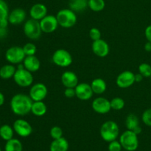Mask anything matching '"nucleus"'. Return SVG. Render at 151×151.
Returning <instances> with one entry per match:
<instances>
[{
	"mask_svg": "<svg viewBox=\"0 0 151 151\" xmlns=\"http://www.w3.org/2000/svg\"><path fill=\"white\" fill-rule=\"evenodd\" d=\"M33 101L29 95L24 93H17L10 100V109L16 115L23 116L31 112V107Z\"/></svg>",
	"mask_w": 151,
	"mask_h": 151,
	"instance_id": "nucleus-1",
	"label": "nucleus"
},
{
	"mask_svg": "<svg viewBox=\"0 0 151 151\" xmlns=\"http://www.w3.org/2000/svg\"><path fill=\"white\" fill-rule=\"evenodd\" d=\"M101 138L106 142L116 140L119 135V128L117 123L114 121H106L101 125L100 130Z\"/></svg>",
	"mask_w": 151,
	"mask_h": 151,
	"instance_id": "nucleus-2",
	"label": "nucleus"
},
{
	"mask_svg": "<svg viewBox=\"0 0 151 151\" xmlns=\"http://www.w3.org/2000/svg\"><path fill=\"white\" fill-rule=\"evenodd\" d=\"M59 26L63 28H71L75 26L77 23L76 13L69 8L60 10L56 14Z\"/></svg>",
	"mask_w": 151,
	"mask_h": 151,
	"instance_id": "nucleus-3",
	"label": "nucleus"
},
{
	"mask_svg": "<svg viewBox=\"0 0 151 151\" xmlns=\"http://www.w3.org/2000/svg\"><path fill=\"white\" fill-rule=\"evenodd\" d=\"M119 142L124 150L135 151L139 147L138 135L132 130H127L119 136Z\"/></svg>",
	"mask_w": 151,
	"mask_h": 151,
	"instance_id": "nucleus-4",
	"label": "nucleus"
},
{
	"mask_svg": "<svg viewBox=\"0 0 151 151\" xmlns=\"http://www.w3.org/2000/svg\"><path fill=\"white\" fill-rule=\"evenodd\" d=\"M24 33L31 40H37L41 37L42 30L39 21L35 19H28L24 24Z\"/></svg>",
	"mask_w": 151,
	"mask_h": 151,
	"instance_id": "nucleus-5",
	"label": "nucleus"
},
{
	"mask_svg": "<svg viewBox=\"0 0 151 151\" xmlns=\"http://www.w3.org/2000/svg\"><path fill=\"white\" fill-rule=\"evenodd\" d=\"M53 63L60 68H67L70 66L73 62V59L68 50L65 49H58L52 56Z\"/></svg>",
	"mask_w": 151,
	"mask_h": 151,
	"instance_id": "nucleus-6",
	"label": "nucleus"
},
{
	"mask_svg": "<svg viewBox=\"0 0 151 151\" xmlns=\"http://www.w3.org/2000/svg\"><path fill=\"white\" fill-rule=\"evenodd\" d=\"M5 59L7 62L12 65H19L23 63L26 55L24 52L23 48L19 46H13L6 50Z\"/></svg>",
	"mask_w": 151,
	"mask_h": 151,
	"instance_id": "nucleus-7",
	"label": "nucleus"
},
{
	"mask_svg": "<svg viewBox=\"0 0 151 151\" xmlns=\"http://www.w3.org/2000/svg\"><path fill=\"white\" fill-rule=\"evenodd\" d=\"M32 73L29 72L25 68L17 69L13 76V80L18 86L21 87H28L33 83V76Z\"/></svg>",
	"mask_w": 151,
	"mask_h": 151,
	"instance_id": "nucleus-8",
	"label": "nucleus"
},
{
	"mask_svg": "<svg viewBox=\"0 0 151 151\" xmlns=\"http://www.w3.org/2000/svg\"><path fill=\"white\" fill-rule=\"evenodd\" d=\"M14 132L21 137L26 138L30 136L32 133V127L27 120L18 118L13 124Z\"/></svg>",
	"mask_w": 151,
	"mask_h": 151,
	"instance_id": "nucleus-9",
	"label": "nucleus"
},
{
	"mask_svg": "<svg viewBox=\"0 0 151 151\" xmlns=\"http://www.w3.org/2000/svg\"><path fill=\"white\" fill-rule=\"evenodd\" d=\"M48 94V89L43 83H35L29 89V96L33 102L44 101Z\"/></svg>",
	"mask_w": 151,
	"mask_h": 151,
	"instance_id": "nucleus-10",
	"label": "nucleus"
},
{
	"mask_svg": "<svg viewBox=\"0 0 151 151\" xmlns=\"http://www.w3.org/2000/svg\"><path fill=\"white\" fill-rule=\"evenodd\" d=\"M135 74L130 70H125L117 76L116 84L119 88L126 89L135 83Z\"/></svg>",
	"mask_w": 151,
	"mask_h": 151,
	"instance_id": "nucleus-11",
	"label": "nucleus"
},
{
	"mask_svg": "<svg viewBox=\"0 0 151 151\" xmlns=\"http://www.w3.org/2000/svg\"><path fill=\"white\" fill-rule=\"evenodd\" d=\"M40 25L41 30L45 33H52L55 32L59 26L57 18L53 15H47L40 21Z\"/></svg>",
	"mask_w": 151,
	"mask_h": 151,
	"instance_id": "nucleus-12",
	"label": "nucleus"
},
{
	"mask_svg": "<svg viewBox=\"0 0 151 151\" xmlns=\"http://www.w3.org/2000/svg\"><path fill=\"white\" fill-rule=\"evenodd\" d=\"M93 110L99 114H106L111 110L110 101L104 97H97L91 103Z\"/></svg>",
	"mask_w": 151,
	"mask_h": 151,
	"instance_id": "nucleus-13",
	"label": "nucleus"
},
{
	"mask_svg": "<svg viewBox=\"0 0 151 151\" xmlns=\"http://www.w3.org/2000/svg\"><path fill=\"white\" fill-rule=\"evenodd\" d=\"M75 89L76 97L81 101L89 100L94 94L91 84H88V83H79Z\"/></svg>",
	"mask_w": 151,
	"mask_h": 151,
	"instance_id": "nucleus-14",
	"label": "nucleus"
},
{
	"mask_svg": "<svg viewBox=\"0 0 151 151\" xmlns=\"http://www.w3.org/2000/svg\"><path fill=\"white\" fill-rule=\"evenodd\" d=\"M91 50L97 56L104 58L109 55L110 47L109 44L105 40L100 38L97 41H93L91 44Z\"/></svg>",
	"mask_w": 151,
	"mask_h": 151,
	"instance_id": "nucleus-15",
	"label": "nucleus"
},
{
	"mask_svg": "<svg viewBox=\"0 0 151 151\" xmlns=\"http://www.w3.org/2000/svg\"><path fill=\"white\" fill-rule=\"evenodd\" d=\"M61 82L66 88H75L79 84L78 77L75 73L70 70L63 72L61 75Z\"/></svg>",
	"mask_w": 151,
	"mask_h": 151,
	"instance_id": "nucleus-16",
	"label": "nucleus"
},
{
	"mask_svg": "<svg viewBox=\"0 0 151 151\" xmlns=\"http://www.w3.org/2000/svg\"><path fill=\"white\" fill-rule=\"evenodd\" d=\"M26 17L27 13L24 9L15 8L9 13L8 22L13 25H19L24 22Z\"/></svg>",
	"mask_w": 151,
	"mask_h": 151,
	"instance_id": "nucleus-17",
	"label": "nucleus"
},
{
	"mask_svg": "<svg viewBox=\"0 0 151 151\" xmlns=\"http://www.w3.org/2000/svg\"><path fill=\"white\" fill-rule=\"evenodd\" d=\"M47 15V7L45 4L37 3L33 4L29 10V16L31 19L41 21Z\"/></svg>",
	"mask_w": 151,
	"mask_h": 151,
	"instance_id": "nucleus-18",
	"label": "nucleus"
},
{
	"mask_svg": "<svg viewBox=\"0 0 151 151\" xmlns=\"http://www.w3.org/2000/svg\"><path fill=\"white\" fill-rule=\"evenodd\" d=\"M23 65L25 69L29 72H37L41 68V61L37 56H35V55L26 56L23 62Z\"/></svg>",
	"mask_w": 151,
	"mask_h": 151,
	"instance_id": "nucleus-19",
	"label": "nucleus"
},
{
	"mask_svg": "<svg viewBox=\"0 0 151 151\" xmlns=\"http://www.w3.org/2000/svg\"><path fill=\"white\" fill-rule=\"evenodd\" d=\"M69 144L67 139L62 137L58 139H54L50 146V151H68Z\"/></svg>",
	"mask_w": 151,
	"mask_h": 151,
	"instance_id": "nucleus-20",
	"label": "nucleus"
},
{
	"mask_svg": "<svg viewBox=\"0 0 151 151\" xmlns=\"http://www.w3.org/2000/svg\"><path fill=\"white\" fill-rule=\"evenodd\" d=\"M90 84H91L93 93L97 95L103 94L107 89V84H106V81L101 78H94Z\"/></svg>",
	"mask_w": 151,
	"mask_h": 151,
	"instance_id": "nucleus-21",
	"label": "nucleus"
},
{
	"mask_svg": "<svg viewBox=\"0 0 151 151\" xmlns=\"http://www.w3.org/2000/svg\"><path fill=\"white\" fill-rule=\"evenodd\" d=\"M47 107L43 101L33 102L31 107V113L35 116L41 117L47 113Z\"/></svg>",
	"mask_w": 151,
	"mask_h": 151,
	"instance_id": "nucleus-22",
	"label": "nucleus"
},
{
	"mask_svg": "<svg viewBox=\"0 0 151 151\" xmlns=\"http://www.w3.org/2000/svg\"><path fill=\"white\" fill-rule=\"evenodd\" d=\"M16 71V67L12 64L3 65L0 68V78L2 79H10V78H13Z\"/></svg>",
	"mask_w": 151,
	"mask_h": 151,
	"instance_id": "nucleus-23",
	"label": "nucleus"
},
{
	"mask_svg": "<svg viewBox=\"0 0 151 151\" xmlns=\"http://www.w3.org/2000/svg\"><path fill=\"white\" fill-rule=\"evenodd\" d=\"M69 6L75 13L83 12L88 7V0H69Z\"/></svg>",
	"mask_w": 151,
	"mask_h": 151,
	"instance_id": "nucleus-24",
	"label": "nucleus"
},
{
	"mask_svg": "<svg viewBox=\"0 0 151 151\" xmlns=\"http://www.w3.org/2000/svg\"><path fill=\"white\" fill-rule=\"evenodd\" d=\"M23 145L20 140L18 139H12L6 142L4 146V151H22Z\"/></svg>",
	"mask_w": 151,
	"mask_h": 151,
	"instance_id": "nucleus-25",
	"label": "nucleus"
},
{
	"mask_svg": "<svg viewBox=\"0 0 151 151\" xmlns=\"http://www.w3.org/2000/svg\"><path fill=\"white\" fill-rule=\"evenodd\" d=\"M14 133L13 127L9 124H3L0 127V137L6 142L13 139Z\"/></svg>",
	"mask_w": 151,
	"mask_h": 151,
	"instance_id": "nucleus-26",
	"label": "nucleus"
},
{
	"mask_svg": "<svg viewBox=\"0 0 151 151\" xmlns=\"http://www.w3.org/2000/svg\"><path fill=\"white\" fill-rule=\"evenodd\" d=\"M125 126L127 130L134 131L137 127L139 126V119L135 114L131 113L127 115L125 118Z\"/></svg>",
	"mask_w": 151,
	"mask_h": 151,
	"instance_id": "nucleus-27",
	"label": "nucleus"
},
{
	"mask_svg": "<svg viewBox=\"0 0 151 151\" xmlns=\"http://www.w3.org/2000/svg\"><path fill=\"white\" fill-rule=\"evenodd\" d=\"M88 7L94 12H100L106 7L104 0H88Z\"/></svg>",
	"mask_w": 151,
	"mask_h": 151,
	"instance_id": "nucleus-28",
	"label": "nucleus"
},
{
	"mask_svg": "<svg viewBox=\"0 0 151 151\" xmlns=\"http://www.w3.org/2000/svg\"><path fill=\"white\" fill-rule=\"evenodd\" d=\"M111 107L112 110H120L123 109L125 107V101L122 98L120 97H114L110 101Z\"/></svg>",
	"mask_w": 151,
	"mask_h": 151,
	"instance_id": "nucleus-29",
	"label": "nucleus"
},
{
	"mask_svg": "<svg viewBox=\"0 0 151 151\" xmlns=\"http://www.w3.org/2000/svg\"><path fill=\"white\" fill-rule=\"evenodd\" d=\"M139 73L144 78L151 77V65L147 63L140 64L138 68Z\"/></svg>",
	"mask_w": 151,
	"mask_h": 151,
	"instance_id": "nucleus-30",
	"label": "nucleus"
},
{
	"mask_svg": "<svg viewBox=\"0 0 151 151\" xmlns=\"http://www.w3.org/2000/svg\"><path fill=\"white\" fill-rule=\"evenodd\" d=\"M8 5L4 0H0V22L4 19H8L9 16Z\"/></svg>",
	"mask_w": 151,
	"mask_h": 151,
	"instance_id": "nucleus-31",
	"label": "nucleus"
},
{
	"mask_svg": "<svg viewBox=\"0 0 151 151\" xmlns=\"http://www.w3.org/2000/svg\"><path fill=\"white\" fill-rule=\"evenodd\" d=\"M22 48H23V50L26 56H35L37 51L36 46L32 42L26 43V44L22 47Z\"/></svg>",
	"mask_w": 151,
	"mask_h": 151,
	"instance_id": "nucleus-32",
	"label": "nucleus"
},
{
	"mask_svg": "<svg viewBox=\"0 0 151 151\" xmlns=\"http://www.w3.org/2000/svg\"><path fill=\"white\" fill-rule=\"evenodd\" d=\"M63 130H62L61 127H58V126H54V127H52L50 129V135L53 140L54 139H58L62 138L63 137Z\"/></svg>",
	"mask_w": 151,
	"mask_h": 151,
	"instance_id": "nucleus-33",
	"label": "nucleus"
},
{
	"mask_svg": "<svg viewBox=\"0 0 151 151\" xmlns=\"http://www.w3.org/2000/svg\"><path fill=\"white\" fill-rule=\"evenodd\" d=\"M142 120L145 125L151 127V108L146 109L142 115Z\"/></svg>",
	"mask_w": 151,
	"mask_h": 151,
	"instance_id": "nucleus-34",
	"label": "nucleus"
},
{
	"mask_svg": "<svg viewBox=\"0 0 151 151\" xmlns=\"http://www.w3.org/2000/svg\"><path fill=\"white\" fill-rule=\"evenodd\" d=\"M123 149L119 141L114 140L113 142H109V146H108V150L109 151H122V150Z\"/></svg>",
	"mask_w": 151,
	"mask_h": 151,
	"instance_id": "nucleus-35",
	"label": "nucleus"
},
{
	"mask_svg": "<svg viewBox=\"0 0 151 151\" xmlns=\"http://www.w3.org/2000/svg\"><path fill=\"white\" fill-rule=\"evenodd\" d=\"M89 37L93 41L101 38V32L97 28H92L89 30Z\"/></svg>",
	"mask_w": 151,
	"mask_h": 151,
	"instance_id": "nucleus-36",
	"label": "nucleus"
},
{
	"mask_svg": "<svg viewBox=\"0 0 151 151\" xmlns=\"http://www.w3.org/2000/svg\"><path fill=\"white\" fill-rule=\"evenodd\" d=\"M64 96L66 98H73L76 96V93H75V88H66L64 90Z\"/></svg>",
	"mask_w": 151,
	"mask_h": 151,
	"instance_id": "nucleus-37",
	"label": "nucleus"
},
{
	"mask_svg": "<svg viewBox=\"0 0 151 151\" xmlns=\"http://www.w3.org/2000/svg\"><path fill=\"white\" fill-rule=\"evenodd\" d=\"M145 38L147 41L151 42V25H148L145 30Z\"/></svg>",
	"mask_w": 151,
	"mask_h": 151,
	"instance_id": "nucleus-38",
	"label": "nucleus"
},
{
	"mask_svg": "<svg viewBox=\"0 0 151 151\" xmlns=\"http://www.w3.org/2000/svg\"><path fill=\"white\" fill-rule=\"evenodd\" d=\"M7 35V28H4L0 25V38H4Z\"/></svg>",
	"mask_w": 151,
	"mask_h": 151,
	"instance_id": "nucleus-39",
	"label": "nucleus"
},
{
	"mask_svg": "<svg viewBox=\"0 0 151 151\" xmlns=\"http://www.w3.org/2000/svg\"><path fill=\"white\" fill-rule=\"evenodd\" d=\"M143 78H144V77H143L139 73L135 74V81L136 82H140V81H142Z\"/></svg>",
	"mask_w": 151,
	"mask_h": 151,
	"instance_id": "nucleus-40",
	"label": "nucleus"
},
{
	"mask_svg": "<svg viewBox=\"0 0 151 151\" xmlns=\"http://www.w3.org/2000/svg\"><path fill=\"white\" fill-rule=\"evenodd\" d=\"M144 48H145V50L146 52H151V42L150 41H147V42L145 43V46H144Z\"/></svg>",
	"mask_w": 151,
	"mask_h": 151,
	"instance_id": "nucleus-41",
	"label": "nucleus"
},
{
	"mask_svg": "<svg viewBox=\"0 0 151 151\" xmlns=\"http://www.w3.org/2000/svg\"><path fill=\"white\" fill-rule=\"evenodd\" d=\"M4 101H5V98H4V94L0 91V107H1L4 105Z\"/></svg>",
	"mask_w": 151,
	"mask_h": 151,
	"instance_id": "nucleus-42",
	"label": "nucleus"
},
{
	"mask_svg": "<svg viewBox=\"0 0 151 151\" xmlns=\"http://www.w3.org/2000/svg\"><path fill=\"white\" fill-rule=\"evenodd\" d=\"M0 151H1V147H0Z\"/></svg>",
	"mask_w": 151,
	"mask_h": 151,
	"instance_id": "nucleus-43",
	"label": "nucleus"
},
{
	"mask_svg": "<svg viewBox=\"0 0 151 151\" xmlns=\"http://www.w3.org/2000/svg\"><path fill=\"white\" fill-rule=\"evenodd\" d=\"M123 151H127V150H123Z\"/></svg>",
	"mask_w": 151,
	"mask_h": 151,
	"instance_id": "nucleus-44",
	"label": "nucleus"
},
{
	"mask_svg": "<svg viewBox=\"0 0 151 151\" xmlns=\"http://www.w3.org/2000/svg\"><path fill=\"white\" fill-rule=\"evenodd\" d=\"M0 127H1V126H0Z\"/></svg>",
	"mask_w": 151,
	"mask_h": 151,
	"instance_id": "nucleus-45",
	"label": "nucleus"
}]
</instances>
